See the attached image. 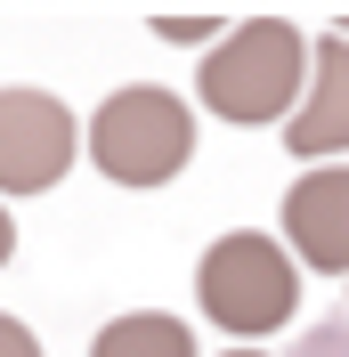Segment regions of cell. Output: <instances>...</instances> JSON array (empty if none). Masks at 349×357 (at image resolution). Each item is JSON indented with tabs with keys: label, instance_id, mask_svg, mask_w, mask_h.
<instances>
[{
	"label": "cell",
	"instance_id": "1",
	"mask_svg": "<svg viewBox=\"0 0 349 357\" xmlns=\"http://www.w3.org/2000/svg\"><path fill=\"white\" fill-rule=\"evenodd\" d=\"M309 89V33L284 17H244L236 33H219V49L195 66V98L236 122V130H260V122H292Z\"/></svg>",
	"mask_w": 349,
	"mask_h": 357
},
{
	"label": "cell",
	"instance_id": "2",
	"mask_svg": "<svg viewBox=\"0 0 349 357\" xmlns=\"http://www.w3.org/2000/svg\"><path fill=\"white\" fill-rule=\"evenodd\" d=\"M195 155V106H179L163 82H131L89 114V162L114 187H163Z\"/></svg>",
	"mask_w": 349,
	"mask_h": 357
},
{
	"label": "cell",
	"instance_id": "3",
	"mask_svg": "<svg viewBox=\"0 0 349 357\" xmlns=\"http://www.w3.org/2000/svg\"><path fill=\"white\" fill-rule=\"evenodd\" d=\"M195 301L219 333H244V341L276 333L301 309V260L276 236H260V227H236V236H219L195 260Z\"/></svg>",
	"mask_w": 349,
	"mask_h": 357
},
{
	"label": "cell",
	"instance_id": "4",
	"mask_svg": "<svg viewBox=\"0 0 349 357\" xmlns=\"http://www.w3.org/2000/svg\"><path fill=\"white\" fill-rule=\"evenodd\" d=\"M73 114L49 89H0V195H49L73 171Z\"/></svg>",
	"mask_w": 349,
	"mask_h": 357
},
{
	"label": "cell",
	"instance_id": "5",
	"mask_svg": "<svg viewBox=\"0 0 349 357\" xmlns=\"http://www.w3.org/2000/svg\"><path fill=\"white\" fill-rule=\"evenodd\" d=\"M284 252L317 276H349V162L301 171L284 187Z\"/></svg>",
	"mask_w": 349,
	"mask_h": 357
},
{
	"label": "cell",
	"instance_id": "6",
	"mask_svg": "<svg viewBox=\"0 0 349 357\" xmlns=\"http://www.w3.org/2000/svg\"><path fill=\"white\" fill-rule=\"evenodd\" d=\"M284 155H301V162L349 155V41L341 33L309 41V89L284 122Z\"/></svg>",
	"mask_w": 349,
	"mask_h": 357
},
{
	"label": "cell",
	"instance_id": "7",
	"mask_svg": "<svg viewBox=\"0 0 349 357\" xmlns=\"http://www.w3.org/2000/svg\"><path fill=\"white\" fill-rule=\"evenodd\" d=\"M89 357H195V333L179 317H163V309H131L89 341Z\"/></svg>",
	"mask_w": 349,
	"mask_h": 357
},
{
	"label": "cell",
	"instance_id": "8",
	"mask_svg": "<svg viewBox=\"0 0 349 357\" xmlns=\"http://www.w3.org/2000/svg\"><path fill=\"white\" fill-rule=\"evenodd\" d=\"M154 41H219L211 17H154Z\"/></svg>",
	"mask_w": 349,
	"mask_h": 357
},
{
	"label": "cell",
	"instance_id": "9",
	"mask_svg": "<svg viewBox=\"0 0 349 357\" xmlns=\"http://www.w3.org/2000/svg\"><path fill=\"white\" fill-rule=\"evenodd\" d=\"M301 357H349V317L341 325H317V333L301 341Z\"/></svg>",
	"mask_w": 349,
	"mask_h": 357
},
{
	"label": "cell",
	"instance_id": "10",
	"mask_svg": "<svg viewBox=\"0 0 349 357\" xmlns=\"http://www.w3.org/2000/svg\"><path fill=\"white\" fill-rule=\"evenodd\" d=\"M0 357H41V341L24 333L17 317H0Z\"/></svg>",
	"mask_w": 349,
	"mask_h": 357
},
{
	"label": "cell",
	"instance_id": "11",
	"mask_svg": "<svg viewBox=\"0 0 349 357\" xmlns=\"http://www.w3.org/2000/svg\"><path fill=\"white\" fill-rule=\"evenodd\" d=\"M8 252H17V227H8V203H0V268H8Z\"/></svg>",
	"mask_w": 349,
	"mask_h": 357
},
{
	"label": "cell",
	"instance_id": "12",
	"mask_svg": "<svg viewBox=\"0 0 349 357\" xmlns=\"http://www.w3.org/2000/svg\"><path fill=\"white\" fill-rule=\"evenodd\" d=\"M333 33H341V41H349V17H341V24H333Z\"/></svg>",
	"mask_w": 349,
	"mask_h": 357
},
{
	"label": "cell",
	"instance_id": "13",
	"mask_svg": "<svg viewBox=\"0 0 349 357\" xmlns=\"http://www.w3.org/2000/svg\"><path fill=\"white\" fill-rule=\"evenodd\" d=\"M228 357H260V349H228Z\"/></svg>",
	"mask_w": 349,
	"mask_h": 357
}]
</instances>
